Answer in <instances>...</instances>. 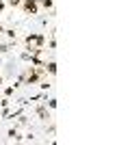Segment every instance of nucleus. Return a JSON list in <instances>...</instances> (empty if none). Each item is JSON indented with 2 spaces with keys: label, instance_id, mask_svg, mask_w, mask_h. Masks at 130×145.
<instances>
[{
  "label": "nucleus",
  "instance_id": "obj_13",
  "mask_svg": "<svg viewBox=\"0 0 130 145\" xmlns=\"http://www.w3.org/2000/svg\"><path fill=\"white\" fill-rule=\"evenodd\" d=\"M46 106H48L50 110H54V108H56V100H48V102H46Z\"/></svg>",
  "mask_w": 130,
  "mask_h": 145
},
{
  "label": "nucleus",
  "instance_id": "obj_10",
  "mask_svg": "<svg viewBox=\"0 0 130 145\" xmlns=\"http://www.w3.org/2000/svg\"><path fill=\"white\" fill-rule=\"evenodd\" d=\"M7 5L11 7V9H18V7L22 5V0H7Z\"/></svg>",
  "mask_w": 130,
  "mask_h": 145
},
{
  "label": "nucleus",
  "instance_id": "obj_4",
  "mask_svg": "<svg viewBox=\"0 0 130 145\" xmlns=\"http://www.w3.org/2000/svg\"><path fill=\"white\" fill-rule=\"evenodd\" d=\"M37 35L39 33H28V35L24 37V46H35V43H37Z\"/></svg>",
  "mask_w": 130,
  "mask_h": 145
},
{
  "label": "nucleus",
  "instance_id": "obj_9",
  "mask_svg": "<svg viewBox=\"0 0 130 145\" xmlns=\"http://www.w3.org/2000/svg\"><path fill=\"white\" fill-rule=\"evenodd\" d=\"M9 106H11V100H9V97H2V100H0V108H9Z\"/></svg>",
  "mask_w": 130,
  "mask_h": 145
},
{
  "label": "nucleus",
  "instance_id": "obj_2",
  "mask_svg": "<svg viewBox=\"0 0 130 145\" xmlns=\"http://www.w3.org/2000/svg\"><path fill=\"white\" fill-rule=\"evenodd\" d=\"M35 113H37L39 119H50V113H48V106H46V104H39L37 108H35Z\"/></svg>",
  "mask_w": 130,
  "mask_h": 145
},
{
  "label": "nucleus",
  "instance_id": "obj_12",
  "mask_svg": "<svg viewBox=\"0 0 130 145\" xmlns=\"http://www.w3.org/2000/svg\"><path fill=\"white\" fill-rule=\"evenodd\" d=\"M13 91H15V87H5V95H7V97H11V95H13Z\"/></svg>",
  "mask_w": 130,
  "mask_h": 145
},
{
  "label": "nucleus",
  "instance_id": "obj_1",
  "mask_svg": "<svg viewBox=\"0 0 130 145\" xmlns=\"http://www.w3.org/2000/svg\"><path fill=\"white\" fill-rule=\"evenodd\" d=\"M20 9L24 11V15H37V13H39V5H37V0H22Z\"/></svg>",
  "mask_w": 130,
  "mask_h": 145
},
{
  "label": "nucleus",
  "instance_id": "obj_3",
  "mask_svg": "<svg viewBox=\"0 0 130 145\" xmlns=\"http://www.w3.org/2000/svg\"><path fill=\"white\" fill-rule=\"evenodd\" d=\"M43 69H46V74H50V76H56V61H46V63H43Z\"/></svg>",
  "mask_w": 130,
  "mask_h": 145
},
{
  "label": "nucleus",
  "instance_id": "obj_18",
  "mask_svg": "<svg viewBox=\"0 0 130 145\" xmlns=\"http://www.w3.org/2000/svg\"><path fill=\"white\" fill-rule=\"evenodd\" d=\"M0 33H5V26H2V24H0Z\"/></svg>",
  "mask_w": 130,
  "mask_h": 145
},
{
  "label": "nucleus",
  "instance_id": "obj_16",
  "mask_svg": "<svg viewBox=\"0 0 130 145\" xmlns=\"http://www.w3.org/2000/svg\"><path fill=\"white\" fill-rule=\"evenodd\" d=\"M20 59H22V61H26V63H28V59H31V52H22V54H20Z\"/></svg>",
  "mask_w": 130,
  "mask_h": 145
},
{
  "label": "nucleus",
  "instance_id": "obj_5",
  "mask_svg": "<svg viewBox=\"0 0 130 145\" xmlns=\"http://www.w3.org/2000/svg\"><path fill=\"white\" fill-rule=\"evenodd\" d=\"M7 137H9L11 141H22V137H20V132H18V128H9Z\"/></svg>",
  "mask_w": 130,
  "mask_h": 145
},
{
  "label": "nucleus",
  "instance_id": "obj_8",
  "mask_svg": "<svg viewBox=\"0 0 130 145\" xmlns=\"http://www.w3.org/2000/svg\"><path fill=\"white\" fill-rule=\"evenodd\" d=\"M37 85H39V89H41V91H48L50 89V87H52V85H50V82H48V80H39V82H37Z\"/></svg>",
  "mask_w": 130,
  "mask_h": 145
},
{
  "label": "nucleus",
  "instance_id": "obj_6",
  "mask_svg": "<svg viewBox=\"0 0 130 145\" xmlns=\"http://www.w3.org/2000/svg\"><path fill=\"white\" fill-rule=\"evenodd\" d=\"M37 5H41L46 11H52L54 9V0H37Z\"/></svg>",
  "mask_w": 130,
  "mask_h": 145
},
{
  "label": "nucleus",
  "instance_id": "obj_7",
  "mask_svg": "<svg viewBox=\"0 0 130 145\" xmlns=\"http://www.w3.org/2000/svg\"><path fill=\"white\" fill-rule=\"evenodd\" d=\"M13 43L15 41H9V43H2V46H0V54H7V52H9V50L13 48Z\"/></svg>",
  "mask_w": 130,
  "mask_h": 145
},
{
  "label": "nucleus",
  "instance_id": "obj_17",
  "mask_svg": "<svg viewBox=\"0 0 130 145\" xmlns=\"http://www.w3.org/2000/svg\"><path fill=\"white\" fill-rule=\"evenodd\" d=\"M5 9H7V0H0V13L5 11Z\"/></svg>",
  "mask_w": 130,
  "mask_h": 145
},
{
  "label": "nucleus",
  "instance_id": "obj_11",
  "mask_svg": "<svg viewBox=\"0 0 130 145\" xmlns=\"http://www.w3.org/2000/svg\"><path fill=\"white\" fill-rule=\"evenodd\" d=\"M5 35L9 37L11 41H15V30H13V28H11V30H5Z\"/></svg>",
  "mask_w": 130,
  "mask_h": 145
},
{
  "label": "nucleus",
  "instance_id": "obj_14",
  "mask_svg": "<svg viewBox=\"0 0 130 145\" xmlns=\"http://www.w3.org/2000/svg\"><path fill=\"white\" fill-rule=\"evenodd\" d=\"M26 123H28V117L20 115V121H18V126H26Z\"/></svg>",
  "mask_w": 130,
  "mask_h": 145
},
{
  "label": "nucleus",
  "instance_id": "obj_15",
  "mask_svg": "<svg viewBox=\"0 0 130 145\" xmlns=\"http://www.w3.org/2000/svg\"><path fill=\"white\" fill-rule=\"evenodd\" d=\"M56 48V39H54V35H50V50H54Z\"/></svg>",
  "mask_w": 130,
  "mask_h": 145
}]
</instances>
